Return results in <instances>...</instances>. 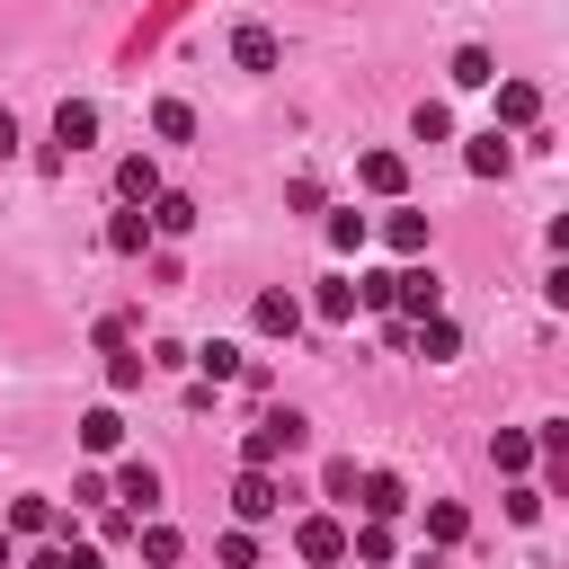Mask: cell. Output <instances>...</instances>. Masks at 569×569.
<instances>
[{"label": "cell", "mask_w": 569, "mask_h": 569, "mask_svg": "<svg viewBox=\"0 0 569 569\" xmlns=\"http://www.w3.org/2000/svg\"><path fill=\"white\" fill-rule=\"evenodd\" d=\"M222 569H258V533H249V525L222 533Z\"/></svg>", "instance_id": "f546056e"}, {"label": "cell", "mask_w": 569, "mask_h": 569, "mask_svg": "<svg viewBox=\"0 0 569 569\" xmlns=\"http://www.w3.org/2000/svg\"><path fill=\"white\" fill-rule=\"evenodd\" d=\"M507 516H516V525H533V516H542V489H533V480H516V489H507Z\"/></svg>", "instance_id": "d6a6232c"}, {"label": "cell", "mask_w": 569, "mask_h": 569, "mask_svg": "<svg viewBox=\"0 0 569 569\" xmlns=\"http://www.w3.org/2000/svg\"><path fill=\"white\" fill-rule=\"evenodd\" d=\"M151 133H160V142H196V107H187V98H160V107H151Z\"/></svg>", "instance_id": "ffe728a7"}, {"label": "cell", "mask_w": 569, "mask_h": 569, "mask_svg": "<svg viewBox=\"0 0 569 569\" xmlns=\"http://www.w3.org/2000/svg\"><path fill=\"white\" fill-rule=\"evenodd\" d=\"M462 169H471V178H507V169H516V142L489 124V133H471V142H462Z\"/></svg>", "instance_id": "52a82bcc"}, {"label": "cell", "mask_w": 569, "mask_h": 569, "mask_svg": "<svg viewBox=\"0 0 569 569\" xmlns=\"http://www.w3.org/2000/svg\"><path fill=\"white\" fill-rule=\"evenodd\" d=\"M347 560L382 569V560H391V525H347Z\"/></svg>", "instance_id": "7402d4cb"}, {"label": "cell", "mask_w": 569, "mask_h": 569, "mask_svg": "<svg viewBox=\"0 0 569 569\" xmlns=\"http://www.w3.org/2000/svg\"><path fill=\"white\" fill-rule=\"evenodd\" d=\"M142 213H151V231H169V240H178V231H196V196H169V187H160Z\"/></svg>", "instance_id": "9a60e30c"}, {"label": "cell", "mask_w": 569, "mask_h": 569, "mask_svg": "<svg viewBox=\"0 0 569 569\" xmlns=\"http://www.w3.org/2000/svg\"><path fill=\"white\" fill-rule=\"evenodd\" d=\"M489 453H498V471H533V436H516V427H498Z\"/></svg>", "instance_id": "83f0119b"}, {"label": "cell", "mask_w": 569, "mask_h": 569, "mask_svg": "<svg viewBox=\"0 0 569 569\" xmlns=\"http://www.w3.org/2000/svg\"><path fill=\"white\" fill-rule=\"evenodd\" d=\"M293 445H302V418H293V409H267V418L240 436V471H276Z\"/></svg>", "instance_id": "6da1fadb"}, {"label": "cell", "mask_w": 569, "mask_h": 569, "mask_svg": "<svg viewBox=\"0 0 569 569\" xmlns=\"http://www.w3.org/2000/svg\"><path fill=\"white\" fill-rule=\"evenodd\" d=\"M311 311H320V320H356V276H329V284L311 293Z\"/></svg>", "instance_id": "603a6c76"}, {"label": "cell", "mask_w": 569, "mask_h": 569, "mask_svg": "<svg viewBox=\"0 0 569 569\" xmlns=\"http://www.w3.org/2000/svg\"><path fill=\"white\" fill-rule=\"evenodd\" d=\"M0 569H9V533H0Z\"/></svg>", "instance_id": "d590c367"}, {"label": "cell", "mask_w": 569, "mask_h": 569, "mask_svg": "<svg viewBox=\"0 0 569 569\" xmlns=\"http://www.w3.org/2000/svg\"><path fill=\"white\" fill-rule=\"evenodd\" d=\"M107 498H124V516H160V471H151L142 453H124L116 480H107Z\"/></svg>", "instance_id": "3957f363"}, {"label": "cell", "mask_w": 569, "mask_h": 569, "mask_svg": "<svg viewBox=\"0 0 569 569\" xmlns=\"http://www.w3.org/2000/svg\"><path fill=\"white\" fill-rule=\"evenodd\" d=\"M53 498H9V516H0V533H53Z\"/></svg>", "instance_id": "e0dca14e"}, {"label": "cell", "mask_w": 569, "mask_h": 569, "mask_svg": "<svg viewBox=\"0 0 569 569\" xmlns=\"http://www.w3.org/2000/svg\"><path fill=\"white\" fill-rule=\"evenodd\" d=\"M320 489H329V498H338V507H356V462H347V453H338V462H329V471H320Z\"/></svg>", "instance_id": "4dcf8cb0"}, {"label": "cell", "mask_w": 569, "mask_h": 569, "mask_svg": "<svg viewBox=\"0 0 569 569\" xmlns=\"http://www.w3.org/2000/svg\"><path fill=\"white\" fill-rule=\"evenodd\" d=\"M409 124H418V142H445V133H453V107H445V98H418Z\"/></svg>", "instance_id": "4316f807"}, {"label": "cell", "mask_w": 569, "mask_h": 569, "mask_svg": "<svg viewBox=\"0 0 569 569\" xmlns=\"http://www.w3.org/2000/svg\"><path fill=\"white\" fill-rule=\"evenodd\" d=\"M187 365H196L204 382H240V347H231V338H213V347H196Z\"/></svg>", "instance_id": "44dd1931"}, {"label": "cell", "mask_w": 569, "mask_h": 569, "mask_svg": "<svg viewBox=\"0 0 569 569\" xmlns=\"http://www.w3.org/2000/svg\"><path fill=\"white\" fill-rule=\"evenodd\" d=\"M436 311H445V284H436V267L409 258V267L391 276V320H436Z\"/></svg>", "instance_id": "7a4b0ae2"}, {"label": "cell", "mask_w": 569, "mask_h": 569, "mask_svg": "<svg viewBox=\"0 0 569 569\" xmlns=\"http://www.w3.org/2000/svg\"><path fill=\"white\" fill-rule=\"evenodd\" d=\"M231 62H240V71H276V36H267V27H240V36H231Z\"/></svg>", "instance_id": "d6986e66"}, {"label": "cell", "mask_w": 569, "mask_h": 569, "mask_svg": "<svg viewBox=\"0 0 569 569\" xmlns=\"http://www.w3.org/2000/svg\"><path fill=\"white\" fill-rule=\"evenodd\" d=\"M356 507H365V525H391V516L409 507V489H400V471H365V480H356Z\"/></svg>", "instance_id": "8992f818"}, {"label": "cell", "mask_w": 569, "mask_h": 569, "mask_svg": "<svg viewBox=\"0 0 569 569\" xmlns=\"http://www.w3.org/2000/svg\"><path fill=\"white\" fill-rule=\"evenodd\" d=\"M462 533H471V516L453 498H427V542H462Z\"/></svg>", "instance_id": "d4e9b609"}, {"label": "cell", "mask_w": 569, "mask_h": 569, "mask_svg": "<svg viewBox=\"0 0 569 569\" xmlns=\"http://www.w3.org/2000/svg\"><path fill=\"white\" fill-rule=\"evenodd\" d=\"M9 151H18V116L0 107V160H9Z\"/></svg>", "instance_id": "e575fe53"}, {"label": "cell", "mask_w": 569, "mask_h": 569, "mask_svg": "<svg viewBox=\"0 0 569 569\" xmlns=\"http://www.w3.org/2000/svg\"><path fill=\"white\" fill-rule=\"evenodd\" d=\"M53 142H62V151H89V142H98V107H89V98H62V107H53Z\"/></svg>", "instance_id": "9c48e42d"}, {"label": "cell", "mask_w": 569, "mask_h": 569, "mask_svg": "<svg viewBox=\"0 0 569 569\" xmlns=\"http://www.w3.org/2000/svg\"><path fill=\"white\" fill-rule=\"evenodd\" d=\"M231 516H240V525L284 516V480H276V471H240V480H231Z\"/></svg>", "instance_id": "277c9868"}, {"label": "cell", "mask_w": 569, "mask_h": 569, "mask_svg": "<svg viewBox=\"0 0 569 569\" xmlns=\"http://www.w3.org/2000/svg\"><path fill=\"white\" fill-rule=\"evenodd\" d=\"M356 178H365L373 196H400V187H409V160H400V151H365V160H356Z\"/></svg>", "instance_id": "7c38bea8"}, {"label": "cell", "mask_w": 569, "mask_h": 569, "mask_svg": "<svg viewBox=\"0 0 569 569\" xmlns=\"http://www.w3.org/2000/svg\"><path fill=\"white\" fill-rule=\"evenodd\" d=\"M382 240H391L400 258H427V213H409V204H391V222H382Z\"/></svg>", "instance_id": "2e32d148"}, {"label": "cell", "mask_w": 569, "mask_h": 569, "mask_svg": "<svg viewBox=\"0 0 569 569\" xmlns=\"http://www.w3.org/2000/svg\"><path fill=\"white\" fill-rule=\"evenodd\" d=\"M142 373H151V356H107V391H142Z\"/></svg>", "instance_id": "f1b7e54d"}, {"label": "cell", "mask_w": 569, "mask_h": 569, "mask_svg": "<svg viewBox=\"0 0 569 569\" xmlns=\"http://www.w3.org/2000/svg\"><path fill=\"white\" fill-rule=\"evenodd\" d=\"M409 347H418L427 365H453V356H462V329L436 311V320H409Z\"/></svg>", "instance_id": "30bf717a"}, {"label": "cell", "mask_w": 569, "mask_h": 569, "mask_svg": "<svg viewBox=\"0 0 569 569\" xmlns=\"http://www.w3.org/2000/svg\"><path fill=\"white\" fill-rule=\"evenodd\" d=\"M124 338H133V320H124V311H107V320H98V347H107V356H124Z\"/></svg>", "instance_id": "836d02e7"}, {"label": "cell", "mask_w": 569, "mask_h": 569, "mask_svg": "<svg viewBox=\"0 0 569 569\" xmlns=\"http://www.w3.org/2000/svg\"><path fill=\"white\" fill-rule=\"evenodd\" d=\"M293 551H302L311 569H338V560H347V525H338V516H302V525H293Z\"/></svg>", "instance_id": "5b68a950"}, {"label": "cell", "mask_w": 569, "mask_h": 569, "mask_svg": "<svg viewBox=\"0 0 569 569\" xmlns=\"http://www.w3.org/2000/svg\"><path fill=\"white\" fill-rule=\"evenodd\" d=\"M133 542H142V560H151V569H178V560H187V533H178V525H142Z\"/></svg>", "instance_id": "ac0fdd59"}, {"label": "cell", "mask_w": 569, "mask_h": 569, "mask_svg": "<svg viewBox=\"0 0 569 569\" xmlns=\"http://www.w3.org/2000/svg\"><path fill=\"white\" fill-rule=\"evenodd\" d=\"M329 249H365V213H329Z\"/></svg>", "instance_id": "1f68e13d"}, {"label": "cell", "mask_w": 569, "mask_h": 569, "mask_svg": "<svg viewBox=\"0 0 569 569\" xmlns=\"http://www.w3.org/2000/svg\"><path fill=\"white\" fill-rule=\"evenodd\" d=\"M489 80H498V62H489L480 44H462V53H453V89H489Z\"/></svg>", "instance_id": "484cf974"}, {"label": "cell", "mask_w": 569, "mask_h": 569, "mask_svg": "<svg viewBox=\"0 0 569 569\" xmlns=\"http://www.w3.org/2000/svg\"><path fill=\"white\" fill-rule=\"evenodd\" d=\"M151 240H160V231H151V213H142V204H124V213L107 222V249H124V258H142Z\"/></svg>", "instance_id": "4fadbf2b"}, {"label": "cell", "mask_w": 569, "mask_h": 569, "mask_svg": "<svg viewBox=\"0 0 569 569\" xmlns=\"http://www.w3.org/2000/svg\"><path fill=\"white\" fill-rule=\"evenodd\" d=\"M542 116V89L533 80H498V133H525Z\"/></svg>", "instance_id": "ba28073f"}, {"label": "cell", "mask_w": 569, "mask_h": 569, "mask_svg": "<svg viewBox=\"0 0 569 569\" xmlns=\"http://www.w3.org/2000/svg\"><path fill=\"white\" fill-rule=\"evenodd\" d=\"M80 445H89V453H116V445H124V418H116V409H89V418H80Z\"/></svg>", "instance_id": "cb8c5ba5"}, {"label": "cell", "mask_w": 569, "mask_h": 569, "mask_svg": "<svg viewBox=\"0 0 569 569\" xmlns=\"http://www.w3.org/2000/svg\"><path fill=\"white\" fill-rule=\"evenodd\" d=\"M249 320H258V329H267V338H293V329H302V302H293V293H276V284H267V293H258V302H249Z\"/></svg>", "instance_id": "8fae6325"}, {"label": "cell", "mask_w": 569, "mask_h": 569, "mask_svg": "<svg viewBox=\"0 0 569 569\" xmlns=\"http://www.w3.org/2000/svg\"><path fill=\"white\" fill-rule=\"evenodd\" d=\"M116 196H124V204H151V196H160V169H151L142 151H133V160H116Z\"/></svg>", "instance_id": "5bb4252c"}]
</instances>
